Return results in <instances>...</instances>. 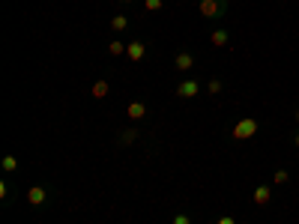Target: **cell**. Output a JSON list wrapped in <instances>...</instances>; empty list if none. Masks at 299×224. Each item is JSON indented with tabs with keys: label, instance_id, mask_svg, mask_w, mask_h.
Wrapping results in <instances>:
<instances>
[{
	"label": "cell",
	"instance_id": "cell-11",
	"mask_svg": "<svg viewBox=\"0 0 299 224\" xmlns=\"http://www.w3.org/2000/svg\"><path fill=\"white\" fill-rule=\"evenodd\" d=\"M126 27H129V18H126V15H114V18H111V30L114 33H123Z\"/></svg>",
	"mask_w": 299,
	"mask_h": 224
},
{
	"label": "cell",
	"instance_id": "cell-21",
	"mask_svg": "<svg viewBox=\"0 0 299 224\" xmlns=\"http://www.w3.org/2000/svg\"><path fill=\"white\" fill-rule=\"evenodd\" d=\"M293 117H296V123H299V108H296V114H293Z\"/></svg>",
	"mask_w": 299,
	"mask_h": 224
},
{
	"label": "cell",
	"instance_id": "cell-3",
	"mask_svg": "<svg viewBox=\"0 0 299 224\" xmlns=\"http://www.w3.org/2000/svg\"><path fill=\"white\" fill-rule=\"evenodd\" d=\"M27 203H30L33 209H42V206L48 203V186H30V189H27Z\"/></svg>",
	"mask_w": 299,
	"mask_h": 224
},
{
	"label": "cell",
	"instance_id": "cell-9",
	"mask_svg": "<svg viewBox=\"0 0 299 224\" xmlns=\"http://www.w3.org/2000/svg\"><path fill=\"white\" fill-rule=\"evenodd\" d=\"M209 42H212L216 48H225V45L231 42V33L225 30V27H219V30H212V36H209Z\"/></svg>",
	"mask_w": 299,
	"mask_h": 224
},
{
	"label": "cell",
	"instance_id": "cell-10",
	"mask_svg": "<svg viewBox=\"0 0 299 224\" xmlns=\"http://www.w3.org/2000/svg\"><path fill=\"white\" fill-rule=\"evenodd\" d=\"M90 93H93V99H105L108 93H111V84H108L105 78H99V81L93 84V90H90Z\"/></svg>",
	"mask_w": 299,
	"mask_h": 224
},
{
	"label": "cell",
	"instance_id": "cell-5",
	"mask_svg": "<svg viewBox=\"0 0 299 224\" xmlns=\"http://www.w3.org/2000/svg\"><path fill=\"white\" fill-rule=\"evenodd\" d=\"M126 57H129L132 63H141V60L147 57V45H144L141 39H132V42H126Z\"/></svg>",
	"mask_w": 299,
	"mask_h": 224
},
{
	"label": "cell",
	"instance_id": "cell-6",
	"mask_svg": "<svg viewBox=\"0 0 299 224\" xmlns=\"http://www.w3.org/2000/svg\"><path fill=\"white\" fill-rule=\"evenodd\" d=\"M174 69H177V72H192V69H195V54L180 51V54L174 57Z\"/></svg>",
	"mask_w": 299,
	"mask_h": 224
},
{
	"label": "cell",
	"instance_id": "cell-8",
	"mask_svg": "<svg viewBox=\"0 0 299 224\" xmlns=\"http://www.w3.org/2000/svg\"><path fill=\"white\" fill-rule=\"evenodd\" d=\"M126 117H129V120H144V117H147V105H144V102H129Z\"/></svg>",
	"mask_w": 299,
	"mask_h": 224
},
{
	"label": "cell",
	"instance_id": "cell-12",
	"mask_svg": "<svg viewBox=\"0 0 299 224\" xmlns=\"http://www.w3.org/2000/svg\"><path fill=\"white\" fill-rule=\"evenodd\" d=\"M0 167H3L6 173H18V159H15V156H3Z\"/></svg>",
	"mask_w": 299,
	"mask_h": 224
},
{
	"label": "cell",
	"instance_id": "cell-4",
	"mask_svg": "<svg viewBox=\"0 0 299 224\" xmlns=\"http://www.w3.org/2000/svg\"><path fill=\"white\" fill-rule=\"evenodd\" d=\"M198 93H200V81L198 78H186V81L177 84V96L180 99H195Z\"/></svg>",
	"mask_w": 299,
	"mask_h": 224
},
{
	"label": "cell",
	"instance_id": "cell-1",
	"mask_svg": "<svg viewBox=\"0 0 299 224\" xmlns=\"http://www.w3.org/2000/svg\"><path fill=\"white\" fill-rule=\"evenodd\" d=\"M258 128H261L258 117H239V120L231 126V138L233 141H248V138L258 135Z\"/></svg>",
	"mask_w": 299,
	"mask_h": 224
},
{
	"label": "cell",
	"instance_id": "cell-13",
	"mask_svg": "<svg viewBox=\"0 0 299 224\" xmlns=\"http://www.w3.org/2000/svg\"><path fill=\"white\" fill-rule=\"evenodd\" d=\"M135 141H138V128H126V131L120 135V144H123V147H129Z\"/></svg>",
	"mask_w": 299,
	"mask_h": 224
},
{
	"label": "cell",
	"instance_id": "cell-22",
	"mask_svg": "<svg viewBox=\"0 0 299 224\" xmlns=\"http://www.w3.org/2000/svg\"><path fill=\"white\" fill-rule=\"evenodd\" d=\"M120 3H132V0H120Z\"/></svg>",
	"mask_w": 299,
	"mask_h": 224
},
{
	"label": "cell",
	"instance_id": "cell-14",
	"mask_svg": "<svg viewBox=\"0 0 299 224\" xmlns=\"http://www.w3.org/2000/svg\"><path fill=\"white\" fill-rule=\"evenodd\" d=\"M108 54H111V57L126 54V42H111V45H108Z\"/></svg>",
	"mask_w": 299,
	"mask_h": 224
},
{
	"label": "cell",
	"instance_id": "cell-2",
	"mask_svg": "<svg viewBox=\"0 0 299 224\" xmlns=\"http://www.w3.org/2000/svg\"><path fill=\"white\" fill-rule=\"evenodd\" d=\"M228 6H231L228 0H198L200 15H203V18H209V21H212V18H222V15L228 12Z\"/></svg>",
	"mask_w": 299,
	"mask_h": 224
},
{
	"label": "cell",
	"instance_id": "cell-16",
	"mask_svg": "<svg viewBox=\"0 0 299 224\" xmlns=\"http://www.w3.org/2000/svg\"><path fill=\"white\" fill-rule=\"evenodd\" d=\"M162 6H165V0H144V9L147 12H159Z\"/></svg>",
	"mask_w": 299,
	"mask_h": 224
},
{
	"label": "cell",
	"instance_id": "cell-20",
	"mask_svg": "<svg viewBox=\"0 0 299 224\" xmlns=\"http://www.w3.org/2000/svg\"><path fill=\"white\" fill-rule=\"evenodd\" d=\"M293 147H299V128H296V135H293Z\"/></svg>",
	"mask_w": 299,
	"mask_h": 224
},
{
	"label": "cell",
	"instance_id": "cell-18",
	"mask_svg": "<svg viewBox=\"0 0 299 224\" xmlns=\"http://www.w3.org/2000/svg\"><path fill=\"white\" fill-rule=\"evenodd\" d=\"M174 224H192V218H189L186 212H177V215H174Z\"/></svg>",
	"mask_w": 299,
	"mask_h": 224
},
{
	"label": "cell",
	"instance_id": "cell-17",
	"mask_svg": "<svg viewBox=\"0 0 299 224\" xmlns=\"http://www.w3.org/2000/svg\"><path fill=\"white\" fill-rule=\"evenodd\" d=\"M206 90H209V93H212V96H216V93H222V90H225V84H222V81H219V78H212V81H209V84H206Z\"/></svg>",
	"mask_w": 299,
	"mask_h": 224
},
{
	"label": "cell",
	"instance_id": "cell-7",
	"mask_svg": "<svg viewBox=\"0 0 299 224\" xmlns=\"http://www.w3.org/2000/svg\"><path fill=\"white\" fill-rule=\"evenodd\" d=\"M251 200H254L258 206H266V203L272 200V186H258L254 194H251Z\"/></svg>",
	"mask_w": 299,
	"mask_h": 224
},
{
	"label": "cell",
	"instance_id": "cell-19",
	"mask_svg": "<svg viewBox=\"0 0 299 224\" xmlns=\"http://www.w3.org/2000/svg\"><path fill=\"white\" fill-rule=\"evenodd\" d=\"M216 224H236V221H233V215H222Z\"/></svg>",
	"mask_w": 299,
	"mask_h": 224
},
{
	"label": "cell",
	"instance_id": "cell-15",
	"mask_svg": "<svg viewBox=\"0 0 299 224\" xmlns=\"http://www.w3.org/2000/svg\"><path fill=\"white\" fill-rule=\"evenodd\" d=\"M287 180H290V173H287V170H275V173H272V183H275V186H284Z\"/></svg>",
	"mask_w": 299,
	"mask_h": 224
}]
</instances>
